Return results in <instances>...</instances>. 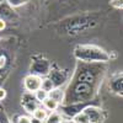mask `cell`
Instances as JSON below:
<instances>
[{
  "instance_id": "cell-6",
  "label": "cell",
  "mask_w": 123,
  "mask_h": 123,
  "mask_svg": "<svg viewBox=\"0 0 123 123\" xmlns=\"http://www.w3.org/2000/svg\"><path fill=\"white\" fill-rule=\"evenodd\" d=\"M74 122L75 123H90V119H89L86 113H79V115L75 116Z\"/></svg>"
},
{
  "instance_id": "cell-15",
  "label": "cell",
  "mask_w": 123,
  "mask_h": 123,
  "mask_svg": "<svg viewBox=\"0 0 123 123\" xmlns=\"http://www.w3.org/2000/svg\"><path fill=\"white\" fill-rule=\"evenodd\" d=\"M4 60H5V58H4V57L0 58V67H3V65H4Z\"/></svg>"
},
{
  "instance_id": "cell-1",
  "label": "cell",
  "mask_w": 123,
  "mask_h": 123,
  "mask_svg": "<svg viewBox=\"0 0 123 123\" xmlns=\"http://www.w3.org/2000/svg\"><path fill=\"white\" fill-rule=\"evenodd\" d=\"M41 84H42V80L36 75H28L25 79V87L31 92H36L38 89H41Z\"/></svg>"
},
{
  "instance_id": "cell-2",
  "label": "cell",
  "mask_w": 123,
  "mask_h": 123,
  "mask_svg": "<svg viewBox=\"0 0 123 123\" xmlns=\"http://www.w3.org/2000/svg\"><path fill=\"white\" fill-rule=\"evenodd\" d=\"M48 97L49 98H52V100H54L55 102H59L63 100V97H64V94H63V91H62L60 89H55V90H50V91H48Z\"/></svg>"
},
{
  "instance_id": "cell-11",
  "label": "cell",
  "mask_w": 123,
  "mask_h": 123,
  "mask_svg": "<svg viewBox=\"0 0 123 123\" xmlns=\"http://www.w3.org/2000/svg\"><path fill=\"white\" fill-rule=\"evenodd\" d=\"M17 123H31V119L28 118V117H20L18 118V122Z\"/></svg>"
},
{
  "instance_id": "cell-13",
  "label": "cell",
  "mask_w": 123,
  "mask_h": 123,
  "mask_svg": "<svg viewBox=\"0 0 123 123\" xmlns=\"http://www.w3.org/2000/svg\"><path fill=\"white\" fill-rule=\"evenodd\" d=\"M4 28H5V22L3 21V20H0V31L4 30Z\"/></svg>"
},
{
  "instance_id": "cell-9",
  "label": "cell",
  "mask_w": 123,
  "mask_h": 123,
  "mask_svg": "<svg viewBox=\"0 0 123 123\" xmlns=\"http://www.w3.org/2000/svg\"><path fill=\"white\" fill-rule=\"evenodd\" d=\"M27 0H9L10 5L12 6H18V5H22V4H26Z\"/></svg>"
},
{
  "instance_id": "cell-7",
  "label": "cell",
  "mask_w": 123,
  "mask_h": 123,
  "mask_svg": "<svg viewBox=\"0 0 123 123\" xmlns=\"http://www.w3.org/2000/svg\"><path fill=\"white\" fill-rule=\"evenodd\" d=\"M47 97H48V92H47V91H44L43 89H38V90L36 91V100L42 101V102H43Z\"/></svg>"
},
{
  "instance_id": "cell-14",
  "label": "cell",
  "mask_w": 123,
  "mask_h": 123,
  "mask_svg": "<svg viewBox=\"0 0 123 123\" xmlns=\"http://www.w3.org/2000/svg\"><path fill=\"white\" fill-rule=\"evenodd\" d=\"M31 123H42V121H39V119H37V118H32V119H31Z\"/></svg>"
},
{
  "instance_id": "cell-4",
  "label": "cell",
  "mask_w": 123,
  "mask_h": 123,
  "mask_svg": "<svg viewBox=\"0 0 123 123\" xmlns=\"http://www.w3.org/2000/svg\"><path fill=\"white\" fill-rule=\"evenodd\" d=\"M33 117L39 119V121H44L47 117V111L46 108H36L33 111Z\"/></svg>"
},
{
  "instance_id": "cell-10",
  "label": "cell",
  "mask_w": 123,
  "mask_h": 123,
  "mask_svg": "<svg viewBox=\"0 0 123 123\" xmlns=\"http://www.w3.org/2000/svg\"><path fill=\"white\" fill-rule=\"evenodd\" d=\"M112 6H115V7H122V0H112L111 1Z\"/></svg>"
},
{
  "instance_id": "cell-5",
  "label": "cell",
  "mask_w": 123,
  "mask_h": 123,
  "mask_svg": "<svg viewBox=\"0 0 123 123\" xmlns=\"http://www.w3.org/2000/svg\"><path fill=\"white\" fill-rule=\"evenodd\" d=\"M47 118V123H60L62 122V116L59 113H55V112H53L52 115H49Z\"/></svg>"
},
{
  "instance_id": "cell-12",
  "label": "cell",
  "mask_w": 123,
  "mask_h": 123,
  "mask_svg": "<svg viewBox=\"0 0 123 123\" xmlns=\"http://www.w3.org/2000/svg\"><path fill=\"white\" fill-rule=\"evenodd\" d=\"M5 96H6V92H5V90H4V89H0V100H3Z\"/></svg>"
},
{
  "instance_id": "cell-3",
  "label": "cell",
  "mask_w": 123,
  "mask_h": 123,
  "mask_svg": "<svg viewBox=\"0 0 123 123\" xmlns=\"http://www.w3.org/2000/svg\"><path fill=\"white\" fill-rule=\"evenodd\" d=\"M43 105H44V108L46 110H49V111H55L57 107H58V102H55L54 100L47 97L44 101H43Z\"/></svg>"
},
{
  "instance_id": "cell-16",
  "label": "cell",
  "mask_w": 123,
  "mask_h": 123,
  "mask_svg": "<svg viewBox=\"0 0 123 123\" xmlns=\"http://www.w3.org/2000/svg\"><path fill=\"white\" fill-rule=\"evenodd\" d=\"M60 123H75L74 121H62Z\"/></svg>"
},
{
  "instance_id": "cell-8",
  "label": "cell",
  "mask_w": 123,
  "mask_h": 123,
  "mask_svg": "<svg viewBox=\"0 0 123 123\" xmlns=\"http://www.w3.org/2000/svg\"><path fill=\"white\" fill-rule=\"evenodd\" d=\"M41 89H43L44 91H50L53 89V83L50 80H44V81H42V84H41Z\"/></svg>"
}]
</instances>
